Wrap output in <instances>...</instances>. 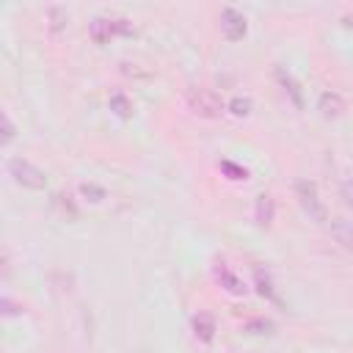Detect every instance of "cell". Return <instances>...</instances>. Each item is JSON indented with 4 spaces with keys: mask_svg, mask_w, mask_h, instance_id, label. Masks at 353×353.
I'll return each instance as SVG.
<instances>
[{
    "mask_svg": "<svg viewBox=\"0 0 353 353\" xmlns=\"http://www.w3.org/2000/svg\"><path fill=\"white\" fill-rule=\"evenodd\" d=\"M185 105L199 119H218L226 110V102L221 99V94H215L212 88H204V85H190L185 91Z\"/></svg>",
    "mask_w": 353,
    "mask_h": 353,
    "instance_id": "6da1fadb",
    "label": "cell"
},
{
    "mask_svg": "<svg viewBox=\"0 0 353 353\" xmlns=\"http://www.w3.org/2000/svg\"><path fill=\"white\" fill-rule=\"evenodd\" d=\"M6 168H8V176H11L17 185L28 188V190H44V188H47V171L39 168L36 163L25 160V157H11V160L6 163Z\"/></svg>",
    "mask_w": 353,
    "mask_h": 353,
    "instance_id": "7a4b0ae2",
    "label": "cell"
},
{
    "mask_svg": "<svg viewBox=\"0 0 353 353\" xmlns=\"http://www.w3.org/2000/svg\"><path fill=\"white\" fill-rule=\"evenodd\" d=\"M295 196H298L301 210L309 215V221H314V223H325V221H328L325 201L320 199L317 185H314L312 179H298V182H295Z\"/></svg>",
    "mask_w": 353,
    "mask_h": 353,
    "instance_id": "3957f363",
    "label": "cell"
},
{
    "mask_svg": "<svg viewBox=\"0 0 353 353\" xmlns=\"http://www.w3.org/2000/svg\"><path fill=\"white\" fill-rule=\"evenodd\" d=\"M221 33H223L226 41H240V39L248 33V22H245V17H243L237 8L226 6V8L221 11Z\"/></svg>",
    "mask_w": 353,
    "mask_h": 353,
    "instance_id": "277c9868",
    "label": "cell"
},
{
    "mask_svg": "<svg viewBox=\"0 0 353 353\" xmlns=\"http://www.w3.org/2000/svg\"><path fill=\"white\" fill-rule=\"evenodd\" d=\"M190 328H193V336L199 342H204V345H210L215 339V331H218L215 328V317L210 312H196L193 320H190Z\"/></svg>",
    "mask_w": 353,
    "mask_h": 353,
    "instance_id": "5b68a950",
    "label": "cell"
},
{
    "mask_svg": "<svg viewBox=\"0 0 353 353\" xmlns=\"http://www.w3.org/2000/svg\"><path fill=\"white\" fill-rule=\"evenodd\" d=\"M215 279H218L221 287H223L226 292H232V295H245V290H248V287L240 281V276L229 270L226 262H215Z\"/></svg>",
    "mask_w": 353,
    "mask_h": 353,
    "instance_id": "8992f818",
    "label": "cell"
},
{
    "mask_svg": "<svg viewBox=\"0 0 353 353\" xmlns=\"http://www.w3.org/2000/svg\"><path fill=\"white\" fill-rule=\"evenodd\" d=\"M317 108L325 119H339L345 113V99L336 91H323L320 99H317Z\"/></svg>",
    "mask_w": 353,
    "mask_h": 353,
    "instance_id": "52a82bcc",
    "label": "cell"
},
{
    "mask_svg": "<svg viewBox=\"0 0 353 353\" xmlns=\"http://www.w3.org/2000/svg\"><path fill=\"white\" fill-rule=\"evenodd\" d=\"M276 218V204H273V196L270 193H259L256 201H254V221L259 226H270Z\"/></svg>",
    "mask_w": 353,
    "mask_h": 353,
    "instance_id": "ba28073f",
    "label": "cell"
},
{
    "mask_svg": "<svg viewBox=\"0 0 353 353\" xmlns=\"http://www.w3.org/2000/svg\"><path fill=\"white\" fill-rule=\"evenodd\" d=\"M88 36L94 39V44H108V41L116 36L110 17H94V19L88 22Z\"/></svg>",
    "mask_w": 353,
    "mask_h": 353,
    "instance_id": "9c48e42d",
    "label": "cell"
},
{
    "mask_svg": "<svg viewBox=\"0 0 353 353\" xmlns=\"http://www.w3.org/2000/svg\"><path fill=\"white\" fill-rule=\"evenodd\" d=\"M276 80L281 83V88L287 91V97L292 99V105L295 108H303V94H301V85L295 83V77L284 69V66H276Z\"/></svg>",
    "mask_w": 353,
    "mask_h": 353,
    "instance_id": "30bf717a",
    "label": "cell"
},
{
    "mask_svg": "<svg viewBox=\"0 0 353 353\" xmlns=\"http://www.w3.org/2000/svg\"><path fill=\"white\" fill-rule=\"evenodd\" d=\"M331 234L336 243H342L345 248H353V223L347 218H334L331 221Z\"/></svg>",
    "mask_w": 353,
    "mask_h": 353,
    "instance_id": "8fae6325",
    "label": "cell"
},
{
    "mask_svg": "<svg viewBox=\"0 0 353 353\" xmlns=\"http://www.w3.org/2000/svg\"><path fill=\"white\" fill-rule=\"evenodd\" d=\"M108 108H110L119 119H132V102H130V97H127L124 91H113V94L108 97Z\"/></svg>",
    "mask_w": 353,
    "mask_h": 353,
    "instance_id": "7c38bea8",
    "label": "cell"
},
{
    "mask_svg": "<svg viewBox=\"0 0 353 353\" xmlns=\"http://www.w3.org/2000/svg\"><path fill=\"white\" fill-rule=\"evenodd\" d=\"M254 287H256V292H259L262 298L276 301V287H273V279H270V273H268V270L254 268Z\"/></svg>",
    "mask_w": 353,
    "mask_h": 353,
    "instance_id": "4fadbf2b",
    "label": "cell"
},
{
    "mask_svg": "<svg viewBox=\"0 0 353 353\" xmlns=\"http://www.w3.org/2000/svg\"><path fill=\"white\" fill-rule=\"evenodd\" d=\"M226 110L232 113V116H237V119H245V116H251V110H254V102H251V97H232L229 102H226Z\"/></svg>",
    "mask_w": 353,
    "mask_h": 353,
    "instance_id": "5bb4252c",
    "label": "cell"
},
{
    "mask_svg": "<svg viewBox=\"0 0 353 353\" xmlns=\"http://www.w3.org/2000/svg\"><path fill=\"white\" fill-rule=\"evenodd\" d=\"M47 19H50V30L58 33V30L66 28V22H69V11H66L63 6H50V8H47Z\"/></svg>",
    "mask_w": 353,
    "mask_h": 353,
    "instance_id": "9a60e30c",
    "label": "cell"
},
{
    "mask_svg": "<svg viewBox=\"0 0 353 353\" xmlns=\"http://www.w3.org/2000/svg\"><path fill=\"white\" fill-rule=\"evenodd\" d=\"M221 171H223L229 179H234V182L248 179V168H243V165H237V163H232V160H221Z\"/></svg>",
    "mask_w": 353,
    "mask_h": 353,
    "instance_id": "2e32d148",
    "label": "cell"
},
{
    "mask_svg": "<svg viewBox=\"0 0 353 353\" xmlns=\"http://www.w3.org/2000/svg\"><path fill=\"white\" fill-rule=\"evenodd\" d=\"M80 193L88 199V201H105V188H99V185H94V182H83L80 185Z\"/></svg>",
    "mask_w": 353,
    "mask_h": 353,
    "instance_id": "e0dca14e",
    "label": "cell"
},
{
    "mask_svg": "<svg viewBox=\"0 0 353 353\" xmlns=\"http://www.w3.org/2000/svg\"><path fill=\"white\" fill-rule=\"evenodd\" d=\"M245 331H251V334H270L273 331V323L265 320V317H254V320L245 323Z\"/></svg>",
    "mask_w": 353,
    "mask_h": 353,
    "instance_id": "ac0fdd59",
    "label": "cell"
},
{
    "mask_svg": "<svg viewBox=\"0 0 353 353\" xmlns=\"http://www.w3.org/2000/svg\"><path fill=\"white\" fill-rule=\"evenodd\" d=\"M110 22H113V33H116V36H132V33H135L132 22L124 19V17H110Z\"/></svg>",
    "mask_w": 353,
    "mask_h": 353,
    "instance_id": "d6986e66",
    "label": "cell"
},
{
    "mask_svg": "<svg viewBox=\"0 0 353 353\" xmlns=\"http://www.w3.org/2000/svg\"><path fill=\"white\" fill-rule=\"evenodd\" d=\"M0 121H3V143H8V141L17 135V127H14V121L8 119V113H3Z\"/></svg>",
    "mask_w": 353,
    "mask_h": 353,
    "instance_id": "ffe728a7",
    "label": "cell"
},
{
    "mask_svg": "<svg viewBox=\"0 0 353 353\" xmlns=\"http://www.w3.org/2000/svg\"><path fill=\"white\" fill-rule=\"evenodd\" d=\"M342 22H345L347 28H353V11H350V14H345V17H342Z\"/></svg>",
    "mask_w": 353,
    "mask_h": 353,
    "instance_id": "44dd1931",
    "label": "cell"
},
{
    "mask_svg": "<svg viewBox=\"0 0 353 353\" xmlns=\"http://www.w3.org/2000/svg\"><path fill=\"white\" fill-rule=\"evenodd\" d=\"M347 201L353 204V182H347Z\"/></svg>",
    "mask_w": 353,
    "mask_h": 353,
    "instance_id": "7402d4cb",
    "label": "cell"
}]
</instances>
